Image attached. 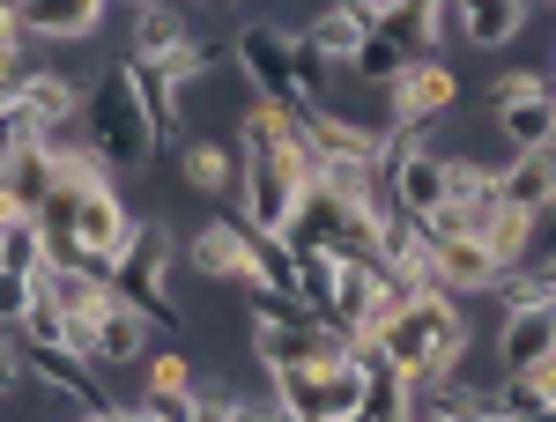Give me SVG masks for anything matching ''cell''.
Here are the masks:
<instances>
[{
    "instance_id": "obj_1",
    "label": "cell",
    "mask_w": 556,
    "mask_h": 422,
    "mask_svg": "<svg viewBox=\"0 0 556 422\" xmlns=\"http://www.w3.org/2000/svg\"><path fill=\"white\" fill-rule=\"evenodd\" d=\"M379 341H386V363L416 385V393H430L438 379L460 371V356H468V319H460V304L445 290H424Z\"/></svg>"
},
{
    "instance_id": "obj_2",
    "label": "cell",
    "mask_w": 556,
    "mask_h": 422,
    "mask_svg": "<svg viewBox=\"0 0 556 422\" xmlns=\"http://www.w3.org/2000/svg\"><path fill=\"white\" fill-rule=\"evenodd\" d=\"M83 141L104 156L112 170H149V156L164 149V133L149 119V104H141V82H134V67H104L97 89L83 97Z\"/></svg>"
},
{
    "instance_id": "obj_3",
    "label": "cell",
    "mask_w": 556,
    "mask_h": 422,
    "mask_svg": "<svg viewBox=\"0 0 556 422\" xmlns=\"http://www.w3.org/2000/svg\"><path fill=\"white\" fill-rule=\"evenodd\" d=\"M172 230L164 222H141L134 230V245L119 253V267H112V296L119 304H134L149 327H178V304H172Z\"/></svg>"
},
{
    "instance_id": "obj_4",
    "label": "cell",
    "mask_w": 556,
    "mask_h": 422,
    "mask_svg": "<svg viewBox=\"0 0 556 422\" xmlns=\"http://www.w3.org/2000/svg\"><path fill=\"white\" fill-rule=\"evenodd\" d=\"M230 60L245 67V82L260 89V104H282V112H298V30H282V23H238V38H230Z\"/></svg>"
},
{
    "instance_id": "obj_5",
    "label": "cell",
    "mask_w": 556,
    "mask_h": 422,
    "mask_svg": "<svg viewBox=\"0 0 556 422\" xmlns=\"http://www.w3.org/2000/svg\"><path fill=\"white\" fill-rule=\"evenodd\" d=\"M356 15L371 38H393L408 60H438L445 30L460 38V8H445V0H356Z\"/></svg>"
},
{
    "instance_id": "obj_6",
    "label": "cell",
    "mask_w": 556,
    "mask_h": 422,
    "mask_svg": "<svg viewBox=\"0 0 556 422\" xmlns=\"http://www.w3.org/2000/svg\"><path fill=\"white\" fill-rule=\"evenodd\" d=\"M490 104H497V133L513 141V156H542L556 141V89L549 75H505V82L490 89Z\"/></svg>"
},
{
    "instance_id": "obj_7",
    "label": "cell",
    "mask_w": 556,
    "mask_h": 422,
    "mask_svg": "<svg viewBox=\"0 0 556 422\" xmlns=\"http://www.w3.org/2000/svg\"><path fill=\"white\" fill-rule=\"evenodd\" d=\"M460 104V75L445 67V60H416L401 82L386 89V112H393V127L401 133H416V127H430V119H445Z\"/></svg>"
},
{
    "instance_id": "obj_8",
    "label": "cell",
    "mask_w": 556,
    "mask_h": 422,
    "mask_svg": "<svg viewBox=\"0 0 556 422\" xmlns=\"http://www.w3.org/2000/svg\"><path fill=\"white\" fill-rule=\"evenodd\" d=\"M186 259H193V274H208V282H238V290H253V282H260V267H253V230H245L238 215L208 222V230L186 245Z\"/></svg>"
},
{
    "instance_id": "obj_9",
    "label": "cell",
    "mask_w": 556,
    "mask_h": 422,
    "mask_svg": "<svg viewBox=\"0 0 556 422\" xmlns=\"http://www.w3.org/2000/svg\"><path fill=\"white\" fill-rule=\"evenodd\" d=\"M8 15H15L23 44H30V38H45V44H89V38H97V23H104L97 0H23V8H8Z\"/></svg>"
},
{
    "instance_id": "obj_10",
    "label": "cell",
    "mask_w": 556,
    "mask_h": 422,
    "mask_svg": "<svg viewBox=\"0 0 556 422\" xmlns=\"http://www.w3.org/2000/svg\"><path fill=\"white\" fill-rule=\"evenodd\" d=\"M0 186H8V193H15L30 215H45V201L60 193V149H52V141L8 149V156H0Z\"/></svg>"
},
{
    "instance_id": "obj_11",
    "label": "cell",
    "mask_w": 556,
    "mask_h": 422,
    "mask_svg": "<svg viewBox=\"0 0 556 422\" xmlns=\"http://www.w3.org/2000/svg\"><path fill=\"white\" fill-rule=\"evenodd\" d=\"M497 201L542 222V215H549V201H556V149H542V156H513V164H505V178H497Z\"/></svg>"
},
{
    "instance_id": "obj_12",
    "label": "cell",
    "mask_w": 556,
    "mask_h": 422,
    "mask_svg": "<svg viewBox=\"0 0 556 422\" xmlns=\"http://www.w3.org/2000/svg\"><path fill=\"white\" fill-rule=\"evenodd\" d=\"M430 267H438V290L445 296H475V290H497V282H505V267L490 259L482 238H460V245L430 253Z\"/></svg>"
},
{
    "instance_id": "obj_13",
    "label": "cell",
    "mask_w": 556,
    "mask_h": 422,
    "mask_svg": "<svg viewBox=\"0 0 556 422\" xmlns=\"http://www.w3.org/2000/svg\"><path fill=\"white\" fill-rule=\"evenodd\" d=\"M186 44H193V30L178 8H134V52H127L134 67H172Z\"/></svg>"
},
{
    "instance_id": "obj_14",
    "label": "cell",
    "mask_w": 556,
    "mask_h": 422,
    "mask_svg": "<svg viewBox=\"0 0 556 422\" xmlns=\"http://www.w3.org/2000/svg\"><path fill=\"white\" fill-rule=\"evenodd\" d=\"M497 363H505V379H527L534 363H549V304L497 319Z\"/></svg>"
},
{
    "instance_id": "obj_15",
    "label": "cell",
    "mask_w": 556,
    "mask_h": 422,
    "mask_svg": "<svg viewBox=\"0 0 556 422\" xmlns=\"http://www.w3.org/2000/svg\"><path fill=\"white\" fill-rule=\"evenodd\" d=\"M364 15H356V0H342V8H319L312 23H304V44L327 60V67H356V52H364Z\"/></svg>"
},
{
    "instance_id": "obj_16",
    "label": "cell",
    "mask_w": 556,
    "mask_h": 422,
    "mask_svg": "<svg viewBox=\"0 0 556 422\" xmlns=\"http://www.w3.org/2000/svg\"><path fill=\"white\" fill-rule=\"evenodd\" d=\"M141 348H149V319L134 304H112L89 334V363H141Z\"/></svg>"
},
{
    "instance_id": "obj_17",
    "label": "cell",
    "mask_w": 556,
    "mask_h": 422,
    "mask_svg": "<svg viewBox=\"0 0 556 422\" xmlns=\"http://www.w3.org/2000/svg\"><path fill=\"white\" fill-rule=\"evenodd\" d=\"M519 30H527V0H468V8H460V44L497 52V44H513Z\"/></svg>"
},
{
    "instance_id": "obj_18",
    "label": "cell",
    "mask_w": 556,
    "mask_h": 422,
    "mask_svg": "<svg viewBox=\"0 0 556 422\" xmlns=\"http://www.w3.org/2000/svg\"><path fill=\"white\" fill-rule=\"evenodd\" d=\"M475 238L490 245V259H497L505 274H519V259H527V245H534V215H519V208L497 201V208L482 215V230H475Z\"/></svg>"
},
{
    "instance_id": "obj_19",
    "label": "cell",
    "mask_w": 556,
    "mask_h": 422,
    "mask_svg": "<svg viewBox=\"0 0 556 422\" xmlns=\"http://www.w3.org/2000/svg\"><path fill=\"white\" fill-rule=\"evenodd\" d=\"M371 296H379V267L342 259V282H334V327L342 334H371Z\"/></svg>"
},
{
    "instance_id": "obj_20",
    "label": "cell",
    "mask_w": 556,
    "mask_h": 422,
    "mask_svg": "<svg viewBox=\"0 0 556 422\" xmlns=\"http://www.w3.org/2000/svg\"><path fill=\"white\" fill-rule=\"evenodd\" d=\"M178 170H186V186H193V193H230V186H238V156H230V149H215V141H186Z\"/></svg>"
},
{
    "instance_id": "obj_21",
    "label": "cell",
    "mask_w": 556,
    "mask_h": 422,
    "mask_svg": "<svg viewBox=\"0 0 556 422\" xmlns=\"http://www.w3.org/2000/svg\"><path fill=\"white\" fill-rule=\"evenodd\" d=\"M416 400H424V415H445V422H490V393H475L460 371L438 379L430 393H416Z\"/></svg>"
},
{
    "instance_id": "obj_22",
    "label": "cell",
    "mask_w": 556,
    "mask_h": 422,
    "mask_svg": "<svg viewBox=\"0 0 556 422\" xmlns=\"http://www.w3.org/2000/svg\"><path fill=\"white\" fill-rule=\"evenodd\" d=\"M408 67H416V60H408V52H401L393 38H364V52H356V67H349V75H356V82H371V89L386 97V89L401 82Z\"/></svg>"
},
{
    "instance_id": "obj_23",
    "label": "cell",
    "mask_w": 556,
    "mask_h": 422,
    "mask_svg": "<svg viewBox=\"0 0 556 422\" xmlns=\"http://www.w3.org/2000/svg\"><path fill=\"white\" fill-rule=\"evenodd\" d=\"M253 267H260L253 290H290V282H298V253H290V238H267V230H253Z\"/></svg>"
},
{
    "instance_id": "obj_24",
    "label": "cell",
    "mask_w": 556,
    "mask_h": 422,
    "mask_svg": "<svg viewBox=\"0 0 556 422\" xmlns=\"http://www.w3.org/2000/svg\"><path fill=\"white\" fill-rule=\"evenodd\" d=\"M23 348H75V327H67V311L52 304V296L38 290V304H30V319H23Z\"/></svg>"
},
{
    "instance_id": "obj_25",
    "label": "cell",
    "mask_w": 556,
    "mask_h": 422,
    "mask_svg": "<svg viewBox=\"0 0 556 422\" xmlns=\"http://www.w3.org/2000/svg\"><path fill=\"white\" fill-rule=\"evenodd\" d=\"M30 304H38V274H8V267H0V327H8V334H23Z\"/></svg>"
},
{
    "instance_id": "obj_26",
    "label": "cell",
    "mask_w": 556,
    "mask_h": 422,
    "mask_svg": "<svg viewBox=\"0 0 556 422\" xmlns=\"http://www.w3.org/2000/svg\"><path fill=\"white\" fill-rule=\"evenodd\" d=\"M549 304V290H542V274H505L497 282V311L513 319V311H542Z\"/></svg>"
},
{
    "instance_id": "obj_27",
    "label": "cell",
    "mask_w": 556,
    "mask_h": 422,
    "mask_svg": "<svg viewBox=\"0 0 556 422\" xmlns=\"http://www.w3.org/2000/svg\"><path fill=\"white\" fill-rule=\"evenodd\" d=\"M8 393H30V356H23V334L0 327V400Z\"/></svg>"
},
{
    "instance_id": "obj_28",
    "label": "cell",
    "mask_w": 556,
    "mask_h": 422,
    "mask_svg": "<svg viewBox=\"0 0 556 422\" xmlns=\"http://www.w3.org/2000/svg\"><path fill=\"white\" fill-rule=\"evenodd\" d=\"M149 393H193V363L186 356H156L149 363Z\"/></svg>"
},
{
    "instance_id": "obj_29",
    "label": "cell",
    "mask_w": 556,
    "mask_h": 422,
    "mask_svg": "<svg viewBox=\"0 0 556 422\" xmlns=\"http://www.w3.org/2000/svg\"><path fill=\"white\" fill-rule=\"evenodd\" d=\"M141 415H156V422H193V393H141Z\"/></svg>"
},
{
    "instance_id": "obj_30",
    "label": "cell",
    "mask_w": 556,
    "mask_h": 422,
    "mask_svg": "<svg viewBox=\"0 0 556 422\" xmlns=\"http://www.w3.org/2000/svg\"><path fill=\"white\" fill-rule=\"evenodd\" d=\"M527 385L542 393V408H549V422H556V356H549V363H534V371H527Z\"/></svg>"
},
{
    "instance_id": "obj_31",
    "label": "cell",
    "mask_w": 556,
    "mask_h": 422,
    "mask_svg": "<svg viewBox=\"0 0 556 422\" xmlns=\"http://www.w3.org/2000/svg\"><path fill=\"white\" fill-rule=\"evenodd\" d=\"M83 422H156V415H141V408H104V415H83Z\"/></svg>"
},
{
    "instance_id": "obj_32",
    "label": "cell",
    "mask_w": 556,
    "mask_h": 422,
    "mask_svg": "<svg viewBox=\"0 0 556 422\" xmlns=\"http://www.w3.org/2000/svg\"><path fill=\"white\" fill-rule=\"evenodd\" d=\"M230 422H282V415H267V408H253V400H238V408H230Z\"/></svg>"
},
{
    "instance_id": "obj_33",
    "label": "cell",
    "mask_w": 556,
    "mask_h": 422,
    "mask_svg": "<svg viewBox=\"0 0 556 422\" xmlns=\"http://www.w3.org/2000/svg\"><path fill=\"white\" fill-rule=\"evenodd\" d=\"M549 356H556V304H549Z\"/></svg>"
},
{
    "instance_id": "obj_34",
    "label": "cell",
    "mask_w": 556,
    "mask_h": 422,
    "mask_svg": "<svg viewBox=\"0 0 556 422\" xmlns=\"http://www.w3.org/2000/svg\"><path fill=\"white\" fill-rule=\"evenodd\" d=\"M416 422H445V415H416Z\"/></svg>"
},
{
    "instance_id": "obj_35",
    "label": "cell",
    "mask_w": 556,
    "mask_h": 422,
    "mask_svg": "<svg viewBox=\"0 0 556 422\" xmlns=\"http://www.w3.org/2000/svg\"><path fill=\"white\" fill-rule=\"evenodd\" d=\"M549 215H556V201H549Z\"/></svg>"
},
{
    "instance_id": "obj_36",
    "label": "cell",
    "mask_w": 556,
    "mask_h": 422,
    "mask_svg": "<svg viewBox=\"0 0 556 422\" xmlns=\"http://www.w3.org/2000/svg\"><path fill=\"white\" fill-rule=\"evenodd\" d=\"M549 89H556V75H549Z\"/></svg>"
},
{
    "instance_id": "obj_37",
    "label": "cell",
    "mask_w": 556,
    "mask_h": 422,
    "mask_svg": "<svg viewBox=\"0 0 556 422\" xmlns=\"http://www.w3.org/2000/svg\"><path fill=\"white\" fill-rule=\"evenodd\" d=\"M549 149H556V141H549Z\"/></svg>"
}]
</instances>
